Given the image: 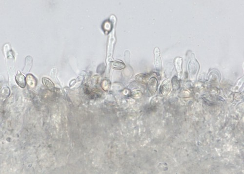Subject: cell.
Here are the masks:
<instances>
[{
    "instance_id": "6da1fadb",
    "label": "cell",
    "mask_w": 244,
    "mask_h": 174,
    "mask_svg": "<svg viewBox=\"0 0 244 174\" xmlns=\"http://www.w3.org/2000/svg\"><path fill=\"white\" fill-rule=\"evenodd\" d=\"M158 88V81L155 77H152L147 84V90L152 95H154Z\"/></svg>"
},
{
    "instance_id": "7a4b0ae2",
    "label": "cell",
    "mask_w": 244,
    "mask_h": 174,
    "mask_svg": "<svg viewBox=\"0 0 244 174\" xmlns=\"http://www.w3.org/2000/svg\"><path fill=\"white\" fill-rule=\"evenodd\" d=\"M154 64L157 71H160L162 69V61L160 57V52L158 48H156L154 50Z\"/></svg>"
},
{
    "instance_id": "3957f363",
    "label": "cell",
    "mask_w": 244,
    "mask_h": 174,
    "mask_svg": "<svg viewBox=\"0 0 244 174\" xmlns=\"http://www.w3.org/2000/svg\"><path fill=\"white\" fill-rule=\"evenodd\" d=\"M161 93L164 96H167L171 91V83L169 79H166L163 82L160 88Z\"/></svg>"
},
{
    "instance_id": "277c9868",
    "label": "cell",
    "mask_w": 244,
    "mask_h": 174,
    "mask_svg": "<svg viewBox=\"0 0 244 174\" xmlns=\"http://www.w3.org/2000/svg\"><path fill=\"white\" fill-rule=\"evenodd\" d=\"M15 80L17 84H18L19 87L22 88H25L27 84V80L25 76L22 74L21 72H20L19 71L17 72L16 75Z\"/></svg>"
},
{
    "instance_id": "5b68a950",
    "label": "cell",
    "mask_w": 244,
    "mask_h": 174,
    "mask_svg": "<svg viewBox=\"0 0 244 174\" xmlns=\"http://www.w3.org/2000/svg\"><path fill=\"white\" fill-rule=\"evenodd\" d=\"M32 59L30 56H27L25 58V67L23 69V72L25 73L29 72L32 69Z\"/></svg>"
},
{
    "instance_id": "8992f818",
    "label": "cell",
    "mask_w": 244,
    "mask_h": 174,
    "mask_svg": "<svg viewBox=\"0 0 244 174\" xmlns=\"http://www.w3.org/2000/svg\"><path fill=\"white\" fill-rule=\"evenodd\" d=\"M112 67L113 69L116 70H121L124 69L126 67V65L124 62L120 60H116L112 63Z\"/></svg>"
},
{
    "instance_id": "52a82bcc",
    "label": "cell",
    "mask_w": 244,
    "mask_h": 174,
    "mask_svg": "<svg viewBox=\"0 0 244 174\" xmlns=\"http://www.w3.org/2000/svg\"><path fill=\"white\" fill-rule=\"evenodd\" d=\"M135 78L139 83L141 84H146L149 81V77L144 74H139L138 75H136Z\"/></svg>"
},
{
    "instance_id": "ba28073f",
    "label": "cell",
    "mask_w": 244,
    "mask_h": 174,
    "mask_svg": "<svg viewBox=\"0 0 244 174\" xmlns=\"http://www.w3.org/2000/svg\"><path fill=\"white\" fill-rule=\"evenodd\" d=\"M175 65L176 69L177 70V72L178 75L181 76L182 75V60L181 58L180 57H178L176 59L175 61Z\"/></svg>"
},
{
    "instance_id": "9c48e42d",
    "label": "cell",
    "mask_w": 244,
    "mask_h": 174,
    "mask_svg": "<svg viewBox=\"0 0 244 174\" xmlns=\"http://www.w3.org/2000/svg\"><path fill=\"white\" fill-rule=\"evenodd\" d=\"M42 82L43 83V85L48 88L49 90L51 91H53L54 89V85L53 83L49 79V78L44 77L42 79Z\"/></svg>"
},
{
    "instance_id": "30bf717a",
    "label": "cell",
    "mask_w": 244,
    "mask_h": 174,
    "mask_svg": "<svg viewBox=\"0 0 244 174\" xmlns=\"http://www.w3.org/2000/svg\"><path fill=\"white\" fill-rule=\"evenodd\" d=\"M27 82L29 86L32 87V88H34V87H35L37 85V81H36V78H35V77L33 75L30 74H27Z\"/></svg>"
},
{
    "instance_id": "8fae6325",
    "label": "cell",
    "mask_w": 244,
    "mask_h": 174,
    "mask_svg": "<svg viewBox=\"0 0 244 174\" xmlns=\"http://www.w3.org/2000/svg\"><path fill=\"white\" fill-rule=\"evenodd\" d=\"M172 86L174 88H177V87H178V82L177 81V78L176 77H174L173 79H172Z\"/></svg>"
}]
</instances>
